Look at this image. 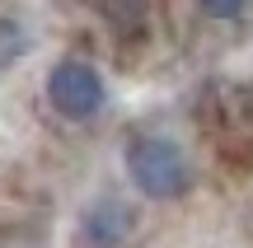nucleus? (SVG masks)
Listing matches in <instances>:
<instances>
[{"instance_id": "1", "label": "nucleus", "mask_w": 253, "mask_h": 248, "mask_svg": "<svg viewBox=\"0 0 253 248\" xmlns=\"http://www.w3.org/2000/svg\"><path fill=\"white\" fill-rule=\"evenodd\" d=\"M126 174L145 197H183L192 187V164L173 141L141 136L126 145Z\"/></svg>"}, {"instance_id": "2", "label": "nucleus", "mask_w": 253, "mask_h": 248, "mask_svg": "<svg viewBox=\"0 0 253 248\" xmlns=\"http://www.w3.org/2000/svg\"><path fill=\"white\" fill-rule=\"evenodd\" d=\"M47 99H52V108L61 112V117L71 122H84L94 117V112L103 108V99H108V89H103V75L94 71L89 61H56L52 75H47Z\"/></svg>"}, {"instance_id": "3", "label": "nucleus", "mask_w": 253, "mask_h": 248, "mask_svg": "<svg viewBox=\"0 0 253 248\" xmlns=\"http://www.w3.org/2000/svg\"><path fill=\"white\" fill-rule=\"evenodd\" d=\"M131 234V206L118 197H99V202L84 211V239L94 248H118Z\"/></svg>"}, {"instance_id": "4", "label": "nucleus", "mask_w": 253, "mask_h": 248, "mask_svg": "<svg viewBox=\"0 0 253 248\" xmlns=\"http://www.w3.org/2000/svg\"><path fill=\"white\" fill-rule=\"evenodd\" d=\"M207 14H216V19H235V14H244V5H202Z\"/></svg>"}]
</instances>
